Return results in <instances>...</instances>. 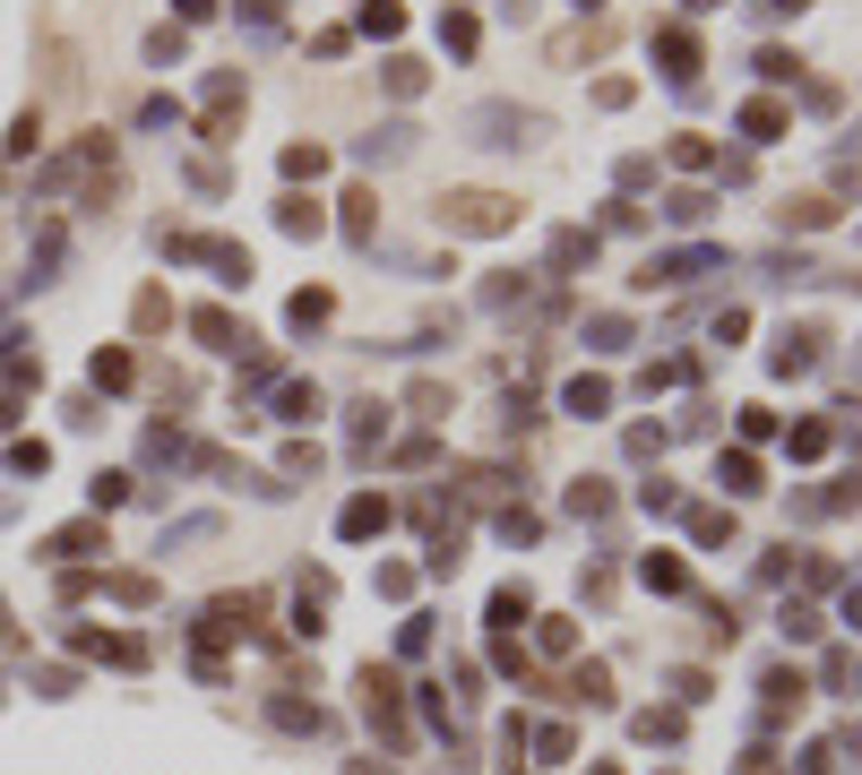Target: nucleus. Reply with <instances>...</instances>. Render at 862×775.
<instances>
[{"instance_id":"nucleus-5","label":"nucleus","mask_w":862,"mask_h":775,"mask_svg":"<svg viewBox=\"0 0 862 775\" xmlns=\"http://www.w3.org/2000/svg\"><path fill=\"white\" fill-rule=\"evenodd\" d=\"M570 414H604V379H578L570 388Z\"/></svg>"},{"instance_id":"nucleus-6","label":"nucleus","mask_w":862,"mask_h":775,"mask_svg":"<svg viewBox=\"0 0 862 775\" xmlns=\"http://www.w3.org/2000/svg\"><path fill=\"white\" fill-rule=\"evenodd\" d=\"M725 491H759V465L750 457H725Z\"/></svg>"},{"instance_id":"nucleus-3","label":"nucleus","mask_w":862,"mask_h":775,"mask_svg":"<svg viewBox=\"0 0 862 775\" xmlns=\"http://www.w3.org/2000/svg\"><path fill=\"white\" fill-rule=\"evenodd\" d=\"M363 26H371V35H397V26H405V9H397V0H371Z\"/></svg>"},{"instance_id":"nucleus-10","label":"nucleus","mask_w":862,"mask_h":775,"mask_svg":"<svg viewBox=\"0 0 862 775\" xmlns=\"http://www.w3.org/2000/svg\"><path fill=\"white\" fill-rule=\"evenodd\" d=\"M578 9H604V0H578Z\"/></svg>"},{"instance_id":"nucleus-7","label":"nucleus","mask_w":862,"mask_h":775,"mask_svg":"<svg viewBox=\"0 0 862 775\" xmlns=\"http://www.w3.org/2000/svg\"><path fill=\"white\" fill-rule=\"evenodd\" d=\"M379 517H388V509H379V500H354V509H346V535H371V526H379Z\"/></svg>"},{"instance_id":"nucleus-11","label":"nucleus","mask_w":862,"mask_h":775,"mask_svg":"<svg viewBox=\"0 0 862 775\" xmlns=\"http://www.w3.org/2000/svg\"><path fill=\"white\" fill-rule=\"evenodd\" d=\"M690 9H716V0H690Z\"/></svg>"},{"instance_id":"nucleus-1","label":"nucleus","mask_w":862,"mask_h":775,"mask_svg":"<svg viewBox=\"0 0 862 775\" xmlns=\"http://www.w3.org/2000/svg\"><path fill=\"white\" fill-rule=\"evenodd\" d=\"M440 224L449 233H500V224H517V199H500V190H449Z\"/></svg>"},{"instance_id":"nucleus-4","label":"nucleus","mask_w":862,"mask_h":775,"mask_svg":"<svg viewBox=\"0 0 862 775\" xmlns=\"http://www.w3.org/2000/svg\"><path fill=\"white\" fill-rule=\"evenodd\" d=\"M741 129H750V138H776V129H785V112H776V104H750V112H741Z\"/></svg>"},{"instance_id":"nucleus-9","label":"nucleus","mask_w":862,"mask_h":775,"mask_svg":"<svg viewBox=\"0 0 862 775\" xmlns=\"http://www.w3.org/2000/svg\"><path fill=\"white\" fill-rule=\"evenodd\" d=\"M776 9H802V0H776Z\"/></svg>"},{"instance_id":"nucleus-8","label":"nucleus","mask_w":862,"mask_h":775,"mask_svg":"<svg viewBox=\"0 0 862 775\" xmlns=\"http://www.w3.org/2000/svg\"><path fill=\"white\" fill-rule=\"evenodd\" d=\"M785 224H802V233H811V224H828V199H794V208H785Z\"/></svg>"},{"instance_id":"nucleus-2","label":"nucleus","mask_w":862,"mask_h":775,"mask_svg":"<svg viewBox=\"0 0 862 775\" xmlns=\"http://www.w3.org/2000/svg\"><path fill=\"white\" fill-rule=\"evenodd\" d=\"M655 52L673 61V78H690V70H699V43H690L682 26H664V35H655Z\"/></svg>"}]
</instances>
